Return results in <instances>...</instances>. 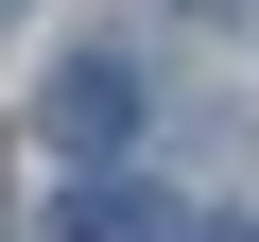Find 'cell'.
<instances>
[{
	"label": "cell",
	"mask_w": 259,
	"mask_h": 242,
	"mask_svg": "<svg viewBox=\"0 0 259 242\" xmlns=\"http://www.w3.org/2000/svg\"><path fill=\"white\" fill-rule=\"evenodd\" d=\"M35 121H52L69 156H104V139H139V69H121V52H69V69L35 87Z\"/></svg>",
	"instance_id": "obj_1"
},
{
	"label": "cell",
	"mask_w": 259,
	"mask_h": 242,
	"mask_svg": "<svg viewBox=\"0 0 259 242\" xmlns=\"http://www.w3.org/2000/svg\"><path fill=\"white\" fill-rule=\"evenodd\" d=\"M0 18H18V0H0Z\"/></svg>",
	"instance_id": "obj_3"
},
{
	"label": "cell",
	"mask_w": 259,
	"mask_h": 242,
	"mask_svg": "<svg viewBox=\"0 0 259 242\" xmlns=\"http://www.w3.org/2000/svg\"><path fill=\"white\" fill-rule=\"evenodd\" d=\"M69 242H173V208L121 190V173H87V190H69Z\"/></svg>",
	"instance_id": "obj_2"
}]
</instances>
